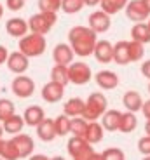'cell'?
I'll return each mask as SVG.
<instances>
[{"mask_svg":"<svg viewBox=\"0 0 150 160\" xmlns=\"http://www.w3.org/2000/svg\"><path fill=\"white\" fill-rule=\"evenodd\" d=\"M68 42L72 47L73 54H77L80 58H85L93 54L94 45L98 42V37L89 26H73L68 32Z\"/></svg>","mask_w":150,"mask_h":160,"instance_id":"obj_1","label":"cell"},{"mask_svg":"<svg viewBox=\"0 0 150 160\" xmlns=\"http://www.w3.org/2000/svg\"><path fill=\"white\" fill-rule=\"evenodd\" d=\"M105 112H106V98L101 92H93L84 104L82 118L85 122H96L98 118H101V115Z\"/></svg>","mask_w":150,"mask_h":160,"instance_id":"obj_2","label":"cell"},{"mask_svg":"<svg viewBox=\"0 0 150 160\" xmlns=\"http://www.w3.org/2000/svg\"><path fill=\"white\" fill-rule=\"evenodd\" d=\"M45 37L44 35H37V33H32V35H24L23 38H19V52L24 54L28 58H37L44 54L45 51Z\"/></svg>","mask_w":150,"mask_h":160,"instance_id":"obj_3","label":"cell"},{"mask_svg":"<svg viewBox=\"0 0 150 160\" xmlns=\"http://www.w3.org/2000/svg\"><path fill=\"white\" fill-rule=\"evenodd\" d=\"M56 21L58 16L54 12H39L30 18L28 30H32V33H37V35H45L56 24Z\"/></svg>","mask_w":150,"mask_h":160,"instance_id":"obj_4","label":"cell"},{"mask_svg":"<svg viewBox=\"0 0 150 160\" xmlns=\"http://www.w3.org/2000/svg\"><path fill=\"white\" fill-rule=\"evenodd\" d=\"M93 78V72H91L89 64L82 63H70L68 64V80L75 85H84Z\"/></svg>","mask_w":150,"mask_h":160,"instance_id":"obj_5","label":"cell"},{"mask_svg":"<svg viewBox=\"0 0 150 160\" xmlns=\"http://www.w3.org/2000/svg\"><path fill=\"white\" fill-rule=\"evenodd\" d=\"M68 153L73 160H89V157L94 153V150L85 139L73 136L68 141Z\"/></svg>","mask_w":150,"mask_h":160,"instance_id":"obj_6","label":"cell"},{"mask_svg":"<svg viewBox=\"0 0 150 160\" xmlns=\"http://www.w3.org/2000/svg\"><path fill=\"white\" fill-rule=\"evenodd\" d=\"M11 89L18 98L26 99V98H30L33 94V91H35V82L26 75H18L16 78L12 80Z\"/></svg>","mask_w":150,"mask_h":160,"instance_id":"obj_7","label":"cell"},{"mask_svg":"<svg viewBox=\"0 0 150 160\" xmlns=\"http://www.w3.org/2000/svg\"><path fill=\"white\" fill-rule=\"evenodd\" d=\"M12 146H14V152H16L18 158H26V157L32 155L35 144H33V139L28 136V134H16V136L11 139Z\"/></svg>","mask_w":150,"mask_h":160,"instance_id":"obj_8","label":"cell"},{"mask_svg":"<svg viewBox=\"0 0 150 160\" xmlns=\"http://www.w3.org/2000/svg\"><path fill=\"white\" fill-rule=\"evenodd\" d=\"M126 16L127 19L134 21V23H143V21H147L150 18V12L148 9L143 5L142 0H131V2H127L126 4Z\"/></svg>","mask_w":150,"mask_h":160,"instance_id":"obj_9","label":"cell"},{"mask_svg":"<svg viewBox=\"0 0 150 160\" xmlns=\"http://www.w3.org/2000/svg\"><path fill=\"white\" fill-rule=\"evenodd\" d=\"M5 63H7V68L11 70L12 73H16V75H23L30 66L28 58L24 56V54H21L19 51L11 52L7 56V61H5Z\"/></svg>","mask_w":150,"mask_h":160,"instance_id":"obj_10","label":"cell"},{"mask_svg":"<svg viewBox=\"0 0 150 160\" xmlns=\"http://www.w3.org/2000/svg\"><path fill=\"white\" fill-rule=\"evenodd\" d=\"M110 24H112V21H110V16L108 14H105L103 11H96L93 12L89 16V28L93 30L94 33H105L110 30Z\"/></svg>","mask_w":150,"mask_h":160,"instance_id":"obj_11","label":"cell"},{"mask_svg":"<svg viewBox=\"0 0 150 160\" xmlns=\"http://www.w3.org/2000/svg\"><path fill=\"white\" fill-rule=\"evenodd\" d=\"M94 80H96L98 87L103 89V91H112V89H115L119 85L117 73L110 72V70H101V72H98L96 77H94Z\"/></svg>","mask_w":150,"mask_h":160,"instance_id":"obj_12","label":"cell"},{"mask_svg":"<svg viewBox=\"0 0 150 160\" xmlns=\"http://www.w3.org/2000/svg\"><path fill=\"white\" fill-rule=\"evenodd\" d=\"M63 94H65V87L56 84V82H49V84H45L44 87H42V99L51 103V104L61 101Z\"/></svg>","mask_w":150,"mask_h":160,"instance_id":"obj_13","label":"cell"},{"mask_svg":"<svg viewBox=\"0 0 150 160\" xmlns=\"http://www.w3.org/2000/svg\"><path fill=\"white\" fill-rule=\"evenodd\" d=\"M53 59L56 64H63V66H68L73 61V51L68 44H58L53 51Z\"/></svg>","mask_w":150,"mask_h":160,"instance_id":"obj_14","label":"cell"},{"mask_svg":"<svg viewBox=\"0 0 150 160\" xmlns=\"http://www.w3.org/2000/svg\"><path fill=\"white\" fill-rule=\"evenodd\" d=\"M5 30L11 37H16V38H23L26 33H28V23L21 18H11V19L5 23Z\"/></svg>","mask_w":150,"mask_h":160,"instance_id":"obj_15","label":"cell"},{"mask_svg":"<svg viewBox=\"0 0 150 160\" xmlns=\"http://www.w3.org/2000/svg\"><path fill=\"white\" fill-rule=\"evenodd\" d=\"M112 51H114V45L108 40H98L93 54L100 63H112Z\"/></svg>","mask_w":150,"mask_h":160,"instance_id":"obj_16","label":"cell"},{"mask_svg":"<svg viewBox=\"0 0 150 160\" xmlns=\"http://www.w3.org/2000/svg\"><path fill=\"white\" fill-rule=\"evenodd\" d=\"M44 118H45L44 110H42L40 106H37V104L28 106V108L24 110V113H23V122L26 125H30V127H37Z\"/></svg>","mask_w":150,"mask_h":160,"instance_id":"obj_17","label":"cell"},{"mask_svg":"<svg viewBox=\"0 0 150 160\" xmlns=\"http://www.w3.org/2000/svg\"><path fill=\"white\" fill-rule=\"evenodd\" d=\"M37 134H39V138H40L42 141H45V143L54 141V138H58L56 131H54V122L51 118H44L40 124L37 125Z\"/></svg>","mask_w":150,"mask_h":160,"instance_id":"obj_18","label":"cell"},{"mask_svg":"<svg viewBox=\"0 0 150 160\" xmlns=\"http://www.w3.org/2000/svg\"><path fill=\"white\" fill-rule=\"evenodd\" d=\"M122 104L126 106L127 112L131 113H136L142 110V104H143V99L140 96V92L136 91H127L124 96H122Z\"/></svg>","mask_w":150,"mask_h":160,"instance_id":"obj_19","label":"cell"},{"mask_svg":"<svg viewBox=\"0 0 150 160\" xmlns=\"http://www.w3.org/2000/svg\"><path fill=\"white\" fill-rule=\"evenodd\" d=\"M23 127H24L23 117H21V115H16V113H14V115H11L9 118H5L4 122H2V129H4V132L12 134V136L21 134Z\"/></svg>","mask_w":150,"mask_h":160,"instance_id":"obj_20","label":"cell"},{"mask_svg":"<svg viewBox=\"0 0 150 160\" xmlns=\"http://www.w3.org/2000/svg\"><path fill=\"white\" fill-rule=\"evenodd\" d=\"M89 144H96L103 139V127L101 124L98 122H87V127H85V132H84V138Z\"/></svg>","mask_w":150,"mask_h":160,"instance_id":"obj_21","label":"cell"},{"mask_svg":"<svg viewBox=\"0 0 150 160\" xmlns=\"http://www.w3.org/2000/svg\"><path fill=\"white\" fill-rule=\"evenodd\" d=\"M101 127L105 131H119V122H121V112L117 110H106L101 115Z\"/></svg>","mask_w":150,"mask_h":160,"instance_id":"obj_22","label":"cell"},{"mask_svg":"<svg viewBox=\"0 0 150 160\" xmlns=\"http://www.w3.org/2000/svg\"><path fill=\"white\" fill-rule=\"evenodd\" d=\"M112 61L117 64H127L129 63V54H127V40H121L114 45L112 51Z\"/></svg>","mask_w":150,"mask_h":160,"instance_id":"obj_23","label":"cell"},{"mask_svg":"<svg viewBox=\"0 0 150 160\" xmlns=\"http://www.w3.org/2000/svg\"><path fill=\"white\" fill-rule=\"evenodd\" d=\"M131 38L138 44H148L150 42V30L147 23H134L133 30H131Z\"/></svg>","mask_w":150,"mask_h":160,"instance_id":"obj_24","label":"cell"},{"mask_svg":"<svg viewBox=\"0 0 150 160\" xmlns=\"http://www.w3.org/2000/svg\"><path fill=\"white\" fill-rule=\"evenodd\" d=\"M84 104H85V101L80 99V98H72V99H68L66 104H65V115L72 117V118H75V117H82Z\"/></svg>","mask_w":150,"mask_h":160,"instance_id":"obj_25","label":"cell"},{"mask_svg":"<svg viewBox=\"0 0 150 160\" xmlns=\"http://www.w3.org/2000/svg\"><path fill=\"white\" fill-rule=\"evenodd\" d=\"M138 127V118L131 112L121 113V122H119V131L121 132H133Z\"/></svg>","mask_w":150,"mask_h":160,"instance_id":"obj_26","label":"cell"},{"mask_svg":"<svg viewBox=\"0 0 150 160\" xmlns=\"http://www.w3.org/2000/svg\"><path fill=\"white\" fill-rule=\"evenodd\" d=\"M127 2H129V0H100V5H101V11L105 12V14L112 16V14L121 12L122 9L126 7Z\"/></svg>","mask_w":150,"mask_h":160,"instance_id":"obj_27","label":"cell"},{"mask_svg":"<svg viewBox=\"0 0 150 160\" xmlns=\"http://www.w3.org/2000/svg\"><path fill=\"white\" fill-rule=\"evenodd\" d=\"M51 82H56V84L63 85L65 87L68 84V66H63V64H54L53 70H51Z\"/></svg>","mask_w":150,"mask_h":160,"instance_id":"obj_28","label":"cell"},{"mask_svg":"<svg viewBox=\"0 0 150 160\" xmlns=\"http://www.w3.org/2000/svg\"><path fill=\"white\" fill-rule=\"evenodd\" d=\"M54 122V131H56V136H66L70 132V117L66 115H59L58 118L53 120Z\"/></svg>","mask_w":150,"mask_h":160,"instance_id":"obj_29","label":"cell"},{"mask_svg":"<svg viewBox=\"0 0 150 160\" xmlns=\"http://www.w3.org/2000/svg\"><path fill=\"white\" fill-rule=\"evenodd\" d=\"M143 52H145V49H143V44H138V42H134V40L127 42V54H129V63L140 61V59L143 58Z\"/></svg>","mask_w":150,"mask_h":160,"instance_id":"obj_30","label":"cell"},{"mask_svg":"<svg viewBox=\"0 0 150 160\" xmlns=\"http://www.w3.org/2000/svg\"><path fill=\"white\" fill-rule=\"evenodd\" d=\"M85 127H87V122L84 118H70V132H72L75 138H84V132H85Z\"/></svg>","mask_w":150,"mask_h":160,"instance_id":"obj_31","label":"cell"},{"mask_svg":"<svg viewBox=\"0 0 150 160\" xmlns=\"http://www.w3.org/2000/svg\"><path fill=\"white\" fill-rule=\"evenodd\" d=\"M0 158L2 160H18V155L14 152V146H12L11 139L0 141Z\"/></svg>","mask_w":150,"mask_h":160,"instance_id":"obj_32","label":"cell"},{"mask_svg":"<svg viewBox=\"0 0 150 160\" xmlns=\"http://www.w3.org/2000/svg\"><path fill=\"white\" fill-rule=\"evenodd\" d=\"M16 113V106L11 99H0V122H4L5 118H9L11 115Z\"/></svg>","mask_w":150,"mask_h":160,"instance_id":"obj_33","label":"cell"},{"mask_svg":"<svg viewBox=\"0 0 150 160\" xmlns=\"http://www.w3.org/2000/svg\"><path fill=\"white\" fill-rule=\"evenodd\" d=\"M84 7L82 0H61V11L65 14H75Z\"/></svg>","mask_w":150,"mask_h":160,"instance_id":"obj_34","label":"cell"},{"mask_svg":"<svg viewBox=\"0 0 150 160\" xmlns=\"http://www.w3.org/2000/svg\"><path fill=\"white\" fill-rule=\"evenodd\" d=\"M40 12H54L56 14L61 9V0H39Z\"/></svg>","mask_w":150,"mask_h":160,"instance_id":"obj_35","label":"cell"},{"mask_svg":"<svg viewBox=\"0 0 150 160\" xmlns=\"http://www.w3.org/2000/svg\"><path fill=\"white\" fill-rule=\"evenodd\" d=\"M101 160H126V155L121 148H108L103 153H100Z\"/></svg>","mask_w":150,"mask_h":160,"instance_id":"obj_36","label":"cell"},{"mask_svg":"<svg viewBox=\"0 0 150 160\" xmlns=\"http://www.w3.org/2000/svg\"><path fill=\"white\" fill-rule=\"evenodd\" d=\"M138 150L143 155H150V136H145L138 141Z\"/></svg>","mask_w":150,"mask_h":160,"instance_id":"obj_37","label":"cell"},{"mask_svg":"<svg viewBox=\"0 0 150 160\" xmlns=\"http://www.w3.org/2000/svg\"><path fill=\"white\" fill-rule=\"evenodd\" d=\"M5 4H7V9L9 11H21L26 4V0H5Z\"/></svg>","mask_w":150,"mask_h":160,"instance_id":"obj_38","label":"cell"},{"mask_svg":"<svg viewBox=\"0 0 150 160\" xmlns=\"http://www.w3.org/2000/svg\"><path fill=\"white\" fill-rule=\"evenodd\" d=\"M142 75L145 77V78H148L150 80V59L148 61H145V63H142Z\"/></svg>","mask_w":150,"mask_h":160,"instance_id":"obj_39","label":"cell"},{"mask_svg":"<svg viewBox=\"0 0 150 160\" xmlns=\"http://www.w3.org/2000/svg\"><path fill=\"white\" fill-rule=\"evenodd\" d=\"M7 56H9L7 49H5L4 45H0V64H4L5 61H7Z\"/></svg>","mask_w":150,"mask_h":160,"instance_id":"obj_40","label":"cell"},{"mask_svg":"<svg viewBox=\"0 0 150 160\" xmlns=\"http://www.w3.org/2000/svg\"><path fill=\"white\" fill-rule=\"evenodd\" d=\"M142 112L145 113V117L150 120V99H148V101H145V103L142 104Z\"/></svg>","mask_w":150,"mask_h":160,"instance_id":"obj_41","label":"cell"},{"mask_svg":"<svg viewBox=\"0 0 150 160\" xmlns=\"http://www.w3.org/2000/svg\"><path fill=\"white\" fill-rule=\"evenodd\" d=\"M84 2V5H89V7H93V5H98L100 4V0H82Z\"/></svg>","mask_w":150,"mask_h":160,"instance_id":"obj_42","label":"cell"},{"mask_svg":"<svg viewBox=\"0 0 150 160\" xmlns=\"http://www.w3.org/2000/svg\"><path fill=\"white\" fill-rule=\"evenodd\" d=\"M30 160H49V158L44 155H33V157H30Z\"/></svg>","mask_w":150,"mask_h":160,"instance_id":"obj_43","label":"cell"},{"mask_svg":"<svg viewBox=\"0 0 150 160\" xmlns=\"http://www.w3.org/2000/svg\"><path fill=\"white\" fill-rule=\"evenodd\" d=\"M145 131H147V136H150V120H147V125H145Z\"/></svg>","mask_w":150,"mask_h":160,"instance_id":"obj_44","label":"cell"},{"mask_svg":"<svg viewBox=\"0 0 150 160\" xmlns=\"http://www.w3.org/2000/svg\"><path fill=\"white\" fill-rule=\"evenodd\" d=\"M89 160H101V158H100V155H98V153H93V155L89 157Z\"/></svg>","mask_w":150,"mask_h":160,"instance_id":"obj_45","label":"cell"},{"mask_svg":"<svg viewBox=\"0 0 150 160\" xmlns=\"http://www.w3.org/2000/svg\"><path fill=\"white\" fill-rule=\"evenodd\" d=\"M143 2V5H145L147 9H148V12H150V0H142Z\"/></svg>","mask_w":150,"mask_h":160,"instance_id":"obj_46","label":"cell"},{"mask_svg":"<svg viewBox=\"0 0 150 160\" xmlns=\"http://www.w3.org/2000/svg\"><path fill=\"white\" fill-rule=\"evenodd\" d=\"M4 16V7H2V4H0V18Z\"/></svg>","mask_w":150,"mask_h":160,"instance_id":"obj_47","label":"cell"},{"mask_svg":"<svg viewBox=\"0 0 150 160\" xmlns=\"http://www.w3.org/2000/svg\"><path fill=\"white\" fill-rule=\"evenodd\" d=\"M49 160H65L63 157H54V158H49Z\"/></svg>","mask_w":150,"mask_h":160,"instance_id":"obj_48","label":"cell"},{"mask_svg":"<svg viewBox=\"0 0 150 160\" xmlns=\"http://www.w3.org/2000/svg\"><path fill=\"white\" fill-rule=\"evenodd\" d=\"M2 134H4V129H2V124H0V139H2Z\"/></svg>","mask_w":150,"mask_h":160,"instance_id":"obj_49","label":"cell"},{"mask_svg":"<svg viewBox=\"0 0 150 160\" xmlns=\"http://www.w3.org/2000/svg\"><path fill=\"white\" fill-rule=\"evenodd\" d=\"M147 26H148V30H150V18H148V23H147Z\"/></svg>","mask_w":150,"mask_h":160,"instance_id":"obj_50","label":"cell"},{"mask_svg":"<svg viewBox=\"0 0 150 160\" xmlns=\"http://www.w3.org/2000/svg\"><path fill=\"white\" fill-rule=\"evenodd\" d=\"M143 160H150V155H147V158H143Z\"/></svg>","mask_w":150,"mask_h":160,"instance_id":"obj_51","label":"cell"},{"mask_svg":"<svg viewBox=\"0 0 150 160\" xmlns=\"http://www.w3.org/2000/svg\"><path fill=\"white\" fill-rule=\"evenodd\" d=\"M148 92H150V84H148Z\"/></svg>","mask_w":150,"mask_h":160,"instance_id":"obj_52","label":"cell"},{"mask_svg":"<svg viewBox=\"0 0 150 160\" xmlns=\"http://www.w3.org/2000/svg\"><path fill=\"white\" fill-rule=\"evenodd\" d=\"M0 141H2V139H0Z\"/></svg>","mask_w":150,"mask_h":160,"instance_id":"obj_53","label":"cell"},{"mask_svg":"<svg viewBox=\"0 0 150 160\" xmlns=\"http://www.w3.org/2000/svg\"><path fill=\"white\" fill-rule=\"evenodd\" d=\"M0 160H2V158H0Z\"/></svg>","mask_w":150,"mask_h":160,"instance_id":"obj_54","label":"cell"}]
</instances>
